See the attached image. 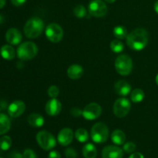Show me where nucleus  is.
Listing matches in <instances>:
<instances>
[{"label":"nucleus","mask_w":158,"mask_h":158,"mask_svg":"<svg viewBox=\"0 0 158 158\" xmlns=\"http://www.w3.org/2000/svg\"><path fill=\"white\" fill-rule=\"evenodd\" d=\"M11 127L10 119L4 114H0V135L9 132Z\"/></svg>","instance_id":"20"},{"label":"nucleus","mask_w":158,"mask_h":158,"mask_svg":"<svg viewBox=\"0 0 158 158\" xmlns=\"http://www.w3.org/2000/svg\"><path fill=\"white\" fill-rule=\"evenodd\" d=\"M46 35L48 40L54 43H60L63 37V30L60 25L50 23L46 27Z\"/></svg>","instance_id":"7"},{"label":"nucleus","mask_w":158,"mask_h":158,"mask_svg":"<svg viewBox=\"0 0 158 158\" xmlns=\"http://www.w3.org/2000/svg\"><path fill=\"white\" fill-rule=\"evenodd\" d=\"M103 158H123V151L117 146H106L102 151Z\"/></svg>","instance_id":"14"},{"label":"nucleus","mask_w":158,"mask_h":158,"mask_svg":"<svg viewBox=\"0 0 158 158\" xmlns=\"http://www.w3.org/2000/svg\"><path fill=\"white\" fill-rule=\"evenodd\" d=\"M144 93L141 89H135L131 92V99L134 103H140L144 99Z\"/></svg>","instance_id":"24"},{"label":"nucleus","mask_w":158,"mask_h":158,"mask_svg":"<svg viewBox=\"0 0 158 158\" xmlns=\"http://www.w3.org/2000/svg\"><path fill=\"white\" fill-rule=\"evenodd\" d=\"M48 158H61V155L58 151H52L49 154Z\"/></svg>","instance_id":"34"},{"label":"nucleus","mask_w":158,"mask_h":158,"mask_svg":"<svg viewBox=\"0 0 158 158\" xmlns=\"http://www.w3.org/2000/svg\"><path fill=\"white\" fill-rule=\"evenodd\" d=\"M83 69L80 65H71L67 69V76L71 80H78L83 76Z\"/></svg>","instance_id":"17"},{"label":"nucleus","mask_w":158,"mask_h":158,"mask_svg":"<svg viewBox=\"0 0 158 158\" xmlns=\"http://www.w3.org/2000/svg\"><path fill=\"white\" fill-rule=\"evenodd\" d=\"M0 106H1L2 110L6 109V107H7V103H6V102L5 101L1 102V103H0Z\"/></svg>","instance_id":"38"},{"label":"nucleus","mask_w":158,"mask_h":158,"mask_svg":"<svg viewBox=\"0 0 158 158\" xmlns=\"http://www.w3.org/2000/svg\"><path fill=\"white\" fill-rule=\"evenodd\" d=\"M115 68L120 75H129L133 69L132 59L125 54L119 55L115 60Z\"/></svg>","instance_id":"4"},{"label":"nucleus","mask_w":158,"mask_h":158,"mask_svg":"<svg viewBox=\"0 0 158 158\" xmlns=\"http://www.w3.org/2000/svg\"><path fill=\"white\" fill-rule=\"evenodd\" d=\"M10 158H23V155L20 153L16 152V151H13L11 153Z\"/></svg>","instance_id":"36"},{"label":"nucleus","mask_w":158,"mask_h":158,"mask_svg":"<svg viewBox=\"0 0 158 158\" xmlns=\"http://www.w3.org/2000/svg\"><path fill=\"white\" fill-rule=\"evenodd\" d=\"M75 137L80 143H85L89 139V134L87 131L83 128H79L75 133Z\"/></svg>","instance_id":"25"},{"label":"nucleus","mask_w":158,"mask_h":158,"mask_svg":"<svg viewBox=\"0 0 158 158\" xmlns=\"http://www.w3.org/2000/svg\"><path fill=\"white\" fill-rule=\"evenodd\" d=\"M115 92L122 97H127L131 91V86L125 80H119L114 85Z\"/></svg>","instance_id":"16"},{"label":"nucleus","mask_w":158,"mask_h":158,"mask_svg":"<svg viewBox=\"0 0 158 158\" xmlns=\"http://www.w3.org/2000/svg\"><path fill=\"white\" fill-rule=\"evenodd\" d=\"M6 5V0H0V9L3 8Z\"/></svg>","instance_id":"39"},{"label":"nucleus","mask_w":158,"mask_h":158,"mask_svg":"<svg viewBox=\"0 0 158 158\" xmlns=\"http://www.w3.org/2000/svg\"><path fill=\"white\" fill-rule=\"evenodd\" d=\"M65 156L66 158H77V153L73 148H69L65 150L64 151Z\"/></svg>","instance_id":"31"},{"label":"nucleus","mask_w":158,"mask_h":158,"mask_svg":"<svg viewBox=\"0 0 158 158\" xmlns=\"http://www.w3.org/2000/svg\"><path fill=\"white\" fill-rule=\"evenodd\" d=\"M89 12L91 15L100 18L107 13V6L102 0H92L88 6Z\"/></svg>","instance_id":"9"},{"label":"nucleus","mask_w":158,"mask_h":158,"mask_svg":"<svg viewBox=\"0 0 158 158\" xmlns=\"http://www.w3.org/2000/svg\"><path fill=\"white\" fill-rule=\"evenodd\" d=\"M73 139V132L70 128H63L59 132L57 140L62 146H67L70 144Z\"/></svg>","instance_id":"12"},{"label":"nucleus","mask_w":158,"mask_h":158,"mask_svg":"<svg viewBox=\"0 0 158 158\" xmlns=\"http://www.w3.org/2000/svg\"><path fill=\"white\" fill-rule=\"evenodd\" d=\"M148 40V32L144 29L138 28L128 34L127 37V44L131 49L140 51L146 47Z\"/></svg>","instance_id":"1"},{"label":"nucleus","mask_w":158,"mask_h":158,"mask_svg":"<svg viewBox=\"0 0 158 158\" xmlns=\"http://www.w3.org/2000/svg\"><path fill=\"white\" fill-rule=\"evenodd\" d=\"M0 158H2V157H0Z\"/></svg>","instance_id":"45"},{"label":"nucleus","mask_w":158,"mask_h":158,"mask_svg":"<svg viewBox=\"0 0 158 158\" xmlns=\"http://www.w3.org/2000/svg\"><path fill=\"white\" fill-rule=\"evenodd\" d=\"M83 154L85 158H96L97 150L93 143H87L83 148Z\"/></svg>","instance_id":"22"},{"label":"nucleus","mask_w":158,"mask_h":158,"mask_svg":"<svg viewBox=\"0 0 158 158\" xmlns=\"http://www.w3.org/2000/svg\"><path fill=\"white\" fill-rule=\"evenodd\" d=\"M6 40L11 45L19 44L22 41L21 32L15 28H11L6 32Z\"/></svg>","instance_id":"15"},{"label":"nucleus","mask_w":158,"mask_h":158,"mask_svg":"<svg viewBox=\"0 0 158 158\" xmlns=\"http://www.w3.org/2000/svg\"><path fill=\"white\" fill-rule=\"evenodd\" d=\"M3 22H4V17L2 15H0V24H2Z\"/></svg>","instance_id":"41"},{"label":"nucleus","mask_w":158,"mask_h":158,"mask_svg":"<svg viewBox=\"0 0 158 158\" xmlns=\"http://www.w3.org/2000/svg\"><path fill=\"white\" fill-rule=\"evenodd\" d=\"M0 54L2 57L6 60H12L15 58V52L14 48L9 45H4L0 49Z\"/></svg>","instance_id":"19"},{"label":"nucleus","mask_w":158,"mask_h":158,"mask_svg":"<svg viewBox=\"0 0 158 158\" xmlns=\"http://www.w3.org/2000/svg\"><path fill=\"white\" fill-rule=\"evenodd\" d=\"M26 0H11L12 4L15 6H21L26 2Z\"/></svg>","instance_id":"35"},{"label":"nucleus","mask_w":158,"mask_h":158,"mask_svg":"<svg viewBox=\"0 0 158 158\" xmlns=\"http://www.w3.org/2000/svg\"><path fill=\"white\" fill-rule=\"evenodd\" d=\"M1 111H2V108H1V106H0V114H1Z\"/></svg>","instance_id":"44"},{"label":"nucleus","mask_w":158,"mask_h":158,"mask_svg":"<svg viewBox=\"0 0 158 158\" xmlns=\"http://www.w3.org/2000/svg\"><path fill=\"white\" fill-rule=\"evenodd\" d=\"M25 110H26V105L24 102L21 100H16V101L12 102L9 105L8 107V113L11 117L17 118L25 112Z\"/></svg>","instance_id":"11"},{"label":"nucleus","mask_w":158,"mask_h":158,"mask_svg":"<svg viewBox=\"0 0 158 158\" xmlns=\"http://www.w3.org/2000/svg\"><path fill=\"white\" fill-rule=\"evenodd\" d=\"M109 137V130L105 123L100 122L93 126L91 130V138L97 143H103Z\"/></svg>","instance_id":"5"},{"label":"nucleus","mask_w":158,"mask_h":158,"mask_svg":"<svg viewBox=\"0 0 158 158\" xmlns=\"http://www.w3.org/2000/svg\"><path fill=\"white\" fill-rule=\"evenodd\" d=\"M70 114L73 117H79L80 116H83V110L80 108L74 107L70 110Z\"/></svg>","instance_id":"33"},{"label":"nucleus","mask_w":158,"mask_h":158,"mask_svg":"<svg viewBox=\"0 0 158 158\" xmlns=\"http://www.w3.org/2000/svg\"><path fill=\"white\" fill-rule=\"evenodd\" d=\"M73 13L77 18L83 19L86 15V8L82 5H78L73 9Z\"/></svg>","instance_id":"28"},{"label":"nucleus","mask_w":158,"mask_h":158,"mask_svg":"<svg viewBox=\"0 0 158 158\" xmlns=\"http://www.w3.org/2000/svg\"><path fill=\"white\" fill-rule=\"evenodd\" d=\"M102 114V108L98 103H90L86 105L83 110V117L89 120H96Z\"/></svg>","instance_id":"10"},{"label":"nucleus","mask_w":158,"mask_h":158,"mask_svg":"<svg viewBox=\"0 0 158 158\" xmlns=\"http://www.w3.org/2000/svg\"><path fill=\"white\" fill-rule=\"evenodd\" d=\"M156 83H157V86H158V74H157V77H156Z\"/></svg>","instance_id":"43"},{"label":"nucleus","mask_w":158,"mask_h":158,"mask_svg":"<svg viewBox=\"0 0 158 158\" xmlns=\"http://www.w3.org/2000/svg\"><path fill=\"white\" fill-rule=\"evenodd\" d=\"M123 149L127 154H131V153L134 152V151H135L136 144L134 142H127V143L123 145Z\"/></svg>","instance_id":"30"},{"label":"nucleus","mask_w":158,"mask_h":158,"mask_svg":"<svg viewBox=\"0 0 158 158\" xmlns=\"http://www.w3.org/2000/svg\"><path fill=\"white\" fill-rule=\"evenodd\" d=\"M37 143L44 151H50L53 149L56 144V140L51 133L48 131H40L36 135Z\"/></svg>","instance_id":"6"},{"label":"nucleus","mask_w":158,"mask_h":158,"mask_svg":"<svg viewBox=\"0 0 158 158\" xmlns=\"http://www.w3.org/2000/svg\"><path fill=\"white\" fill-rule=\"evenodd\" d=\"M38 52V47L32 42H25L17 49V56L23 61L32 60Z\"/></svg>","instance_id":"3"},{"label":"nucleus","mask_w":158,"mask_h":158,"mask_svg":"<svg viewBox=\"0 0 158 158\" xmlns=\"http://www.w3.org/2000/svg\"><path fill=\"white\" fill-rule=\"evenodd\" d=\"M131 103L127 98L117 99L114 104V113L116 117L123 118L126 117L131 110Z\"/></svg>","instance_id":"8"},{"label":"nucleus","mask_w":158,"mask_h":158,"mask_svg":"<svg viewBox=\"0 0 158 158\" xmlns=\"http://www.w3.org/2000/svg\"><path fill=\"white\" fill-rule=\"evenodd\" d=\"M61 103L56 98H52V100H49L46 104V114L51 117H55L58 115L61 111Z\"/></svg>","instance_id":"13"},{"label":"nucleus","mask_w":158,"mask_h":158,"mask_svg":"<svg viewBox=\"0 0 158 158\" xmlns=\"http://www.w3.org/2000/svg\"><path fill=\"white\" fill-rule=\"evenodd\" d=\"M104 1L106 2H108V3H114L116 0H104Z\"/></svg>","instance_id":"42"},{"label":"nucleus","mask_w":158,"mask_h":158,"mask_svg":"<svg viewBox=\"0 0 158 158\" xmlns=\"http://www.w3.org/2000/svg\"><path fill=\"white\" fill-rule=\"evenodd\" d=\"M111 140L113 143H115L116 145H123L126 140V135L124 133L120 130H115L111 134Z\"/></svg>","instance_id":"21"},{"label":"nucleus","mask_w":158,"mask_h":158,"mask_svg":"<svg viewBox=\"0 0 158 158\" xmlns=\"http://www.w3.org/2000/svg\"><path fill=\"white\" fill-rule=\"evenodd\" d=\"M129 158H143V155L141 154V153L136 152V153H133V154L130 156Z\"/></svg>","instance_id":"37"},{"label":"nucleus","mask_w":158,"mask_h":158,"mask_svg":"<svg viewBox=\"0 0 158 158\" xmlns=\"http://www.w3.org/2000/svg\"><path fill=\"white\" fill-rule=\"evenodd\" d=\"M44 29L43 21L39 17L29 19L24 26V33L27 38L35 39L40 36Z\"/></svg>","instance_id":"2"},{"label":"nucleus","mask_w":158,"mask_h":158,"mask_svg":"<svg viewBox=\"0 0 158 158\" xmlns=\"http://www.w3.org/2000/svg\"><path fill=\"white\" fill-rule=\"evenodd\" d=\"M110 49L115 53H120L124 49V45L120 40H114L111 42Z\"/></svg>","instance_id":"26"},{"label":"nucleus","mask_w":158,"mask_h":158,"mask_svg":"<svg viewBox=\"0 0 158 158\" xmlns=\"http://www.w3.org/2000/svg\"><path fill=\"white\" fill-rule=\"evenodd\" d=\"M28 123L33 127H41L44 124V118L39 114H32L28 117Z\"/></svg>","instance_id":"18"},{"label":"nucleus","mask_w":158,"mask_h":158,"mask_svg":"<svg viewBox=\"0 0 158 158\" xmlns=\"http://www.w3.org/2000/svg\"><path fill=\"white\" fill-rule=\"evenodd\" d=\"M154 10L157 13H158V0L154 3Z\"/></svg>","instance_id":"40"},{"label":"nucleus","mask_w":158,"mask_h":158,"mask_svg":"<svg viewBox=\"0 0 158 158\" xmlns=\"http://www.w3.org/2000/svg\"><path fill=\"white\" fill-rule=\"evenodd\" d=\"M23 158H37L36 154L32 150L26 149L23 153Z\"/></svg>","instance_id":"32"},{"label":"nucleus","mask_w":158,"mask_h":158,"mask_svg":"<svg viewBox=\"0 0 158 158\" xmlns=\"http://www.w3.org/2000/svg\"><path fill=\"white\" fill-rule=\"evenodd\" d=\"M114 35L115 37L118 40H123V39H127L128 35L127 29L126 27L123 26H116L114 29Z\"/></svg>","instance_id":"23"},{"label":"nucleus","mask_w":158,"mask_h":158,"mask_svg":"<svg viewBox=\"0 0 158 158\" xmlns=\"http://www.w3.org/2000/svg\"><path fill=\"white\" fill-rule=\"evenodd\" d=\"M12 139L9 136H2L0 138V148L2 151H8L12 146Z\"/></svg>","instance_id":"27"},{"label":"nucleus","mask_w":158,"mask_h":158,"mask_svg":"<svg viewBox=\"0 0 158 158\" xmlns=\"http://www.w3.org/2000/svg\"><path fill=\"white\" fill-rule=\"evenodd\" d=\"M48 94L51 98H56L60 94V89L56 86H51L48 89Z\"/></svg>","instance_id":"29"}]
</instances>
